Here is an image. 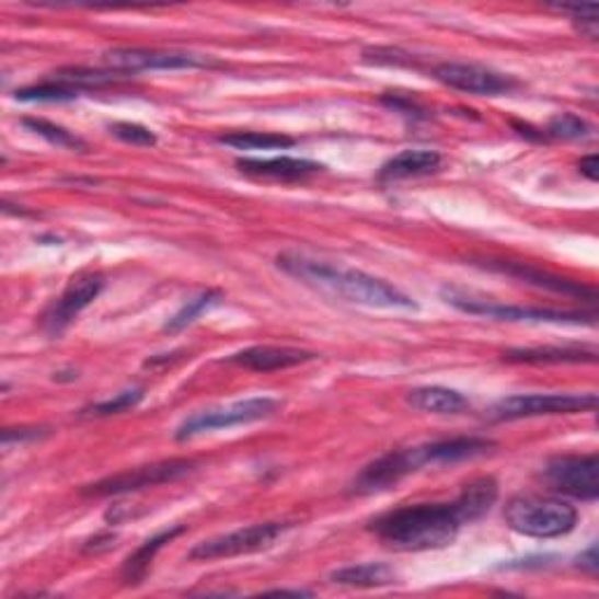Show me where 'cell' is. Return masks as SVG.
I'll list each match as a JSON object with an SVG mask.
<instances>
[{
	"instance_id": "cell-1",
	"label": "cell",
	"mask_w": 599,
	"mask_h": 599,
	"mask_svg": "<svg viewBox=\"0 0 599 599\" xmlns=\"http://www.w3.org/2000/svg\"><path fill=\"white\" fill-rule=\"evenodd\" d=\"M277 265L304 286H312L354 304L372 307V310H417V302L405 296L401 288L387 284L384 279L370 277L361 269L329 265L293 253L279 255Z\"/></svg>"
},
{
	"instance_id": "cell-2",
	"label": "cell",
	"mask_w": 599,
	"mask_h": 599,
	"mask_svg": "<svg viewBox=\"0 0 599 599\" xmlns=\"http://www.w3.org/2000/svg\"><path fill=\"white\" fill-rule=\"evenodd\" d=\"M464 527L459 510L452 504H415L389 510L372 520V532L393 551L422 553L450 545L459 529Z\"/></svg>"
},
{
	"instance_id": "cell-3",
	"label": "cell",
	"mask_w": 599,
	"mask_h": 599,
	"mask_svg": "<svg viewBox=\"0 0 599 599\" xmlns=\"http://www.w3.org/2000/svg\"><path fill=\"white\" fill-rule=\"evenodd\" d=\"M504 518L512 532L532 539H557L569 534L578 522V510L553 496L520 494L508 502Z\"/></svg>"
},
{
	"instance_id": "cell-4",
	"label": "cell",
	"mask_w": 599,
	"mask_h": 599,
	"mask_svg": "<svg viewBox=\"0 0 599 599\" xmlns=\"http://www.w3.org/2000/svg\"><path fill=\"white\" fill-rule=\"evenodd\" d=\"M597 407L595 393H518L494 403L489 417L494 422H516L545 415L592 413Z\"/></svg>"
},
{
	"instance_id": "cell-5",
	"label": "cell",
	"mask_w": 599,
	"mask_h": 599,
	"mask_svg": "<svg viewBox=\"0 0 599 599\" xmlns=\"http://www.w3.org/2000/svg\"><path fill=\"white\" fill-rule=\"evenodd\" d=\"M442 298L448 304L457 307L459 312L487 316L496 321H537V323H595V314H578L564 310H543V307H520L502 304L487 298H475L457 288H442Z\"/></svg>"
},
{
	"instance_id": "cell-6",
	"label": "cell",
	"mask_w": 599,
	"mask_h": 599,
	"mask_svg": "<svg viewBox=\"0 0 599 599\" xmlns=\"http://www.w3.org/2000/svg\"><path fill=\"white\" fill-rule=\"evenodd\" d=\"M290 525L286 522H261L234 529L230 534H222L209 541L197 543L187 557L195 562H211V560H230L239 555L261 553L277 543V539L286 532Z\"/></svg>"
},
{
	"instance_id": "cell-7",
	"label": "cell",
	"mask_w": 599,
	"mask_h": 599,
	"mask_svg": "<svg viewBox=\"0 0 599 599\" xmlns=\"http://www.w3.org/2000/svg\"><path fill=\"white\" fill-rule=\"evenodd\" d=\"M279 410V401L274 399H246L237 401L226 407H214V410H201L187 417L176 431V440H191L195 436L218 431V429H232V426H242L251 422H261L272 417Z\"/></svg>"
},
{
	"instance_id": "cell-8",
	"label": "cell",
	"mask_w": 599,
	"mask_h": 599,
	"mask_svg": "<svg viewBox=\"0 0 599 599\" xmlns=\"http://www.w3.org/2000/svg\"><path fill=\"white\" fill-rule=\"evenodd\" d=\"M195 466H197V461H193V459H166V461H158V464H148V466L108 475V477H104V481L84 487L82 494L84 496H115V494L139 492L146 487L174 483V481H178V477L193 473Z\"/></svg>"
},
{
	"instance_id": "cell-9",
	"label": "cell",
	"mask_w": 599,
	"mask_h": 599,
	"mask_svg": "<svg viewBox=\"0 0 599 599\" xmlns=\"http://www.w3.org/2000/svg\"><path fill=\"white\" fill-rule=\"evenodd\" d=\"M543 477L555 492L567 494V496H572V499L595 502L599 496V459H597V454L555 457L545 464Z\"/></svg>"
},
{
	"instance_id": "cell-10",
	"label": "cell",
	"mask_w": 599,
	"mask_h": 599,
	"mask_svg": "<svg viewBox=\"0 0 599 599\" xmlns=\"http://www.w3.org/2000/svg\"><path fill=\"white\" fill-rule=\"evenodd\" d=\"M106 64L117 73H141V71H185V68H209L216 66L211 57L191 53H162V49L125 47L106 53Z\"/></svg>"
},
{
	"instance_id": "cell-11",
	"label": "cell",
	"mask_w": 599,
	"mask_h": 599,
	"mask_svg": "<svg viewBox=\"0 0 599 599\" xmlns=\"http://www.w3.org/2000/svg\"><path fill=\"white\" fill-rule=\"evenodd\" d=\"M434 78L452 90L469 92L475 96H499L518 90V80L512 76L475 64H440L434 68Z\"/></svg>"
},
{
	"instance_id": "cell-12",
	"label": "cell",
	"mask_w": 599,
	"mask_h": 599,
	"mask_svg": "<svg viewBox=\"0 0 599 599\" xmlns=\"http://www.w3.org/2000/svg\"><path fill=\"white\" fill-rule=\"evenodd\" d=\"M101 290H104V277L101 274H82V277L73 279L43 316L45 331L49 335H61L80 316V312L88 310L99 298Z\"/></svg>"
},
{
	"instance_id": "cell-13",
	"label": "cell",
	"mask_w": 599,
	"mask_h": 599,
	"mask_svg": "<svg viewBox=\"0 0 599 599\" xmlns=\"http://www.w3.org/2000/svg\"><path fill=\"white\" fill-rule=\"evenodd\" d=\"M312 358H316V354L298 349V347L261 345V347H249L244 352L232 354L230 364L253 372H277V370H286V368L312 361Z\"/></svg>"
},
{
	"instance_id": "cell-14",
	"label": "cell",
	"mask_w": 599,
	"mask_h": 599,
	"mask_svg": "<svg viewBox=\"0 0 599 599\" xmlns=\"http://www.w3.org/2000/svg\"><path fill=\"white\" fill-rule=\"evenodd\" d=\"M237 166L242 174L263 178V181H279V183H296L316 176L323 169L312 160L300 158H267V160H237Z\"/></svg>"
},
{
	"instance_id": "cell-15",
	"label": "cell",
	"mask_w": 599,
	"mask_h": 599,
	"mask_svg": "<svg viewBox=\"0 0 599 599\" xmlns=\"http://www.w3.org/2000/svg\"><path fill=\"white\" fill-rule=\"evenodd\" d=\"M492 269H499L504 274H508V277H516L520 279L522 284H529V286H537V288H543V290H553V293H560V296H569V298H588V300H595V290L592 288H586L584 284L578 281H569V279H562V277H555V274H548L543 269H537V267H529L525 263H510V261H492L489 263Z\"/></svg>"
},
{
	"instance_id": "cell-16",
	"label": "cell",
	"mask_w": 599,
	"mask_h": 599,
	"mask_svg": "<svg viewBox=\"0 0 599 599\" xmlns=\"http://www.w3.org/2000/svg\"><path fill=\"white\" fill-rule=\"evenodd\" d=\"M494 448V440L477 438V436H461V438H448L422 445L424 461L429 464H457V461H466L483 457Z\"/></svg>"
},
{
	"instance_id": "cell-17",
	"label": "cell",
	"mask_w": 599,
	"mask_h": 599,
	"mask_svg": "<svg viewBox=\"0 0 599 599\" xmlns=\"http://www.w3.org/2000/svg\"><path fill=\"white\" fill-rule=\"evenodd\" d=\"M442 158L436 150H403L399 155H393L389 162L380 169V181L393 183V181H405V178H419L436 174L440 169Z\"/></svg>"
},
{
	"instance_id": "cell-18",
	"label": "cell",
	"mask_w": 599,
	"mask_h": 599,
	"mask_svg": "<svg viewBox=\"0 0 599 599\" xmlns=\"http://www.w3.org/2000/svg\"><path fill=\"white\" fill-rule=\"evenodd\" d=\"M496 499H499V483H496L494 477L485 475L477 477V481H471L461 489V494L454 499V506L464 525H471L475 520H481Z\"/></svg>"
},
{
	"instance_id": "cell-19",
	"label": "cell",
	"mask_w": 599,
	"mask_h": 599,
	"mask_svg": "<svg viewBox=\"0 0 599 599\" xmlns=\"http://www.w3.org/2000/svg\"><path fill=\"white\" fill-rule=\"evenodd\" d=\"M407 405H413L419 413L459 415L469 407V401L464 393L448 387H419L407 393Z\"/></svg>"
},
{
	"instance_id": "cell-20",
	"label": "cell",
	"mask_w": 599,
	"mask_h": 599,
	"mask_svg": "<svg viewBox=\"0 0 599 599\" xmlns=\"http://www.w3.org/2000/svg\"><path fill=\"white\" fill-rule=\"evenodd\" d=\"M183 532H185V527H183V525L169 527V529H164V532L155 534V537L148 539L146 543H141L139 548H136V551L127 557L125 567H123L125 584H127V586H139L141 580L148 576L152 560L158 557V553L162 551V548H164L169 541H174V539H176L178 534H183Z\"/></svg>"
},
{
	"instance_id": "cell-21",
	"label": "cell",
	"mask_w": 599,
	"mask_h": 599,
	"mask_svg": "<svg viewBox=\"0 0 599 599\" xmlns=\"http://www.w3.org/2000/svg\"><path fill=\"white\" fill-rule=\"evenodd\" d=\"M510 364H529V366H548V364H595V349L578 347H543V349H510L504 354Z\"/></svg>"
},
{
	"instance_id": "cell-22",
	"label": "cell",
	"mask_w": 599,
	"mask_h": 599,
	"mask_svg": "<svg viewBox=\"0 0 599 599\" xmlns=\"http://www.w3.org/2000/svg\"><path fill=\"white\" fill-rule=\"evenodd\" d=\"M399 574L384 562H366L354 564V567H342L331 574V580L337 586L347 588H384L396 584Z\"/></svg>"
},
{
	"instance_id": "cell-23",
	"label": "cell",
	"mask_w": 599,
	"mask_h": 599,
	"mask_svg": "<svg viewBox=\"0 0 599 599\" xmlns=\"http://www.w3.org/2000/svg\"><path fill=\"white\" fill-rule=\"evenodd\" d=\"M218 143L234 150H286L296 146V139L272 131H232L218 136Z\"/></svg>"
},
{
	"instance_id": "cell-24",
	"label": "cell",
	"mask_w": 599,
	"mask_h": 599,
	"mask_svg": "<svg viewBox=\"0 0 599 599\" xmlns=\"http://www.w3.org/2000/svg\"><path fill=\"white\" fill-rule=\"evenodd\" d=\"M220 298H222V296H220V290H204V293L195 296L193 300H187V302L181 307V310L164 323V333L176 335V333L185 331L187 326H191V323L197 321V316H199L204 310H209V307L218 304Z\"/></svg>"
},
{
	"instance_id": "cell-25",
	"label": "cell",
	"mask_w": 599,
	"mask_h": 599,
	"mask_svg": "<svg viewBox=\"0 0 599 599\" xmlns=\"http://www.w3.org/2000/svg\"><path fill=\"white\" fill-rule=\"evenodd\" d=\"M22 125H24L26 129H31L33 134L43 136L45 141H49V143L57 146V148L80 150V152L88 150V143H84L82 139H78V136H76L73 131H68V129L61 127V125L49 123V119H43V117H24V119H22Z\"/></svg>"
},
{
	"instance_id": "cell-26",
	"label": "cell",
	"mask_w": 599,
	"mask_h": 599,
	"mask_svg": "<svg viewBox=\"0 0 599 599\" xmlns=\"http://www.w3.org/2000/svg\"><path fill=\"white\" fill-rule=\"evenodd\" d=\"M78 96H80V90L71 88V84H66L57 78L41 82V84H33V88L16 90V94H14L16 101H71Z\"/></svg>"
},
{
	"instance_id": "cell-27",
	"label": "cell",
	"mask_w": 599,
	"mask_h": 599,
	"mask_svg": "<svg viewBox=\"0 0 599 599\" xmlns=\"http://www.w3.org/2000/svg\"><path fill=\"white\" fill-rule=\"evenodd\" d=\"M590 125L584 117H578L574 113H560L555 115L551 123H548V129L543 131L551 139H562V141H580L590 136Z\"/></svg>"
},
{
	"instance_id": "cell-28",
	"label": "cell",
	"mask_w": 599,
	"mask_h": 599,
	"mask_svg": "<svg viewBox=\"0 0 599 599\" xmlns=\"http://www.w3.org/2000/svg\"><path fill=\"white\" fill-rule=\"evenodd\" d=\"M143 401V389H125L119 391L115 399H108L104 403H96L92 407L84 410V415H94V417H108V415H119L125 410H131Z\"/></svg>"
},
{
	"instance_id": "cell-29",
	"label": "cell",
	"mask_w": 599,
	"mask_h": 599,
	"mask_svg": "<svg viewBox=\"0 0 599 599\" xmlns=\"http://www.w3.org/2000/svg\"><path fill=\"white\" fill-rule=\"evenodd\" d=\"M111 134L115 136V139L125 141L129 146L150 148V146L158 143L155 131L143 127V125H136V123H115V125H111Z\"/></svg>"
},
{
	"instance_id": "cell-30",
	"label": "cell",
	"mask_w": 599,
	"mask_h": 599,
	"mask_svg": "<svg viewBox=\"0 0 599 599\" xmlns=\"http://www.w3.org/2000/svg\"><path fill=\"white\" fill-rule=\"evenodd\" d=\"M555 10L567 12L574 16V22H597V5H557Z\"/></svg>"
},
{
	"instance_id": "cell-31",
	"label": "cell",
	"mask_w": 599,
	"mask_h": 599,
	"mask_svg": "<svg viewBox=\"0 0 599 599\" xmlns=\"http://www.w3.org/2000/svg\"><path fill=\"white\" fill-rule=\"evenodd\" d=\"M578 567H580V569H584L586 574H590V576H595V574H597V569H599L597 545H590L586 553H580V557H578Z\"/></svg>"
},
{
	"instance_id": "cell-32",
	"label": "cell",
	"mask_w": 599,
	"mask_h": 599,
	"mask_svg": "<svg viewBox=\"0 0 599 599\" xmlns=\"http://www.w3.org/2000/svg\"><path fill=\"white\" fill-rule=\"evenodd\" d=\"M16 431H20V434H14V429H5V431H3L5 448H8V445H10L12 440L22 442V440H26V438H38V436H41V429H16Z\"/></svg>"
},
{
	"instance_id": "cell-33",
	"label": "cell",
	"mask_w": 599,
	"mask_h": 599,
	"mask_svg": "<svg viewBox=\"0 0 599 599\" xmlns=\"http://www.w3.org/2000/svg\"><path fill=\"white\" fill-rule=\"evenodd\" d=\"M597 169H599V160L597 155H588L578 162V171L584 174L588 181H597Z\"/></svg>"
}]
</instances>
